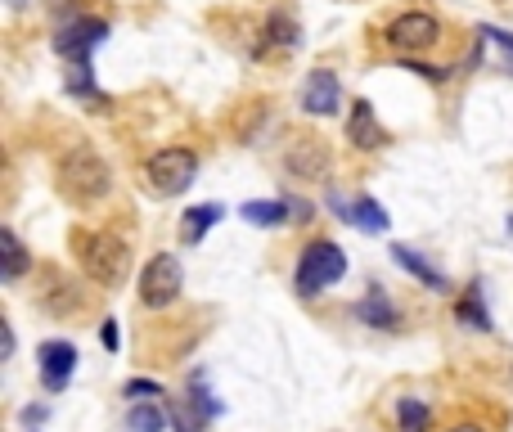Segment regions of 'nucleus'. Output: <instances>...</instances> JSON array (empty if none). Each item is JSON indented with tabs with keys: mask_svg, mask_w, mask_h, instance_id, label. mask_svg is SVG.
<instances>
[{
	"mask_svg": "<svg viewBox=\"0 0 513 432\" xmlns=\"http://www.w3.org/2000/svg\"><path fill=\"white\" fill-rule=\"evenodd\" d=\"M45 414H50V410H45V405H27V410H23V423H41Z\"/></svg>",
	"mask_w": 513,
	"mask_h": 432,
	"instance_id": "29",
	"label": "nucleus"
},
{
	"mask_svg": "<svg viewBox=\"0 0 513 432\" xmlns=\"http://www.w3.org/2000/svg\"><path fill=\"white\" fill-rule=\"evenodd\" d=\"M239 216L248 225H261V230H270V225L288 221V207L284 203H270V198H248V203L239 207Z\"/></svg>",
	"mask_w": 513,
	"mask_h": 432,
	"instance_id": "17",
	"label": "nucleus"
},
{
	"mask_svg": "<svg viewBox=\"0 0 513 432\" xmlns=\"http://www.w3.org/2000/svg\"><path fill=\"white\" fill-rule=\"evenodd\" d=\"M104 36H108V23H99V18H77L72 27H63V32L54 36V50H59L68 63H90V50H95Z\"/></svg>",
	"mask_w": 513,
	"mask_h": 432,
	"instance_id": "8",
	"label": "nucleus"
},
{
	"mask_svg": "<svg viewBox=\"0 0 513 432\" xmlns=\"http://www.w3.org/2000/svg\"><path fill=\"white\" fill-rule=\"evenodd\" d=\"M171 428H176V432H203V428H207V419L185 401V396H180L176 410H171Z\"/></svg>",
	"mask_w": 513,
	"mask_h": 432,
	"instance_id": "22",
	"label": "nucleus"
},
{
	"mask_svg": "<svg viewBox=\"0 0 513 432\" xmlns=\"http://www.w3.org/2000/svg\"><path fill=\"white\" fill-rule=\"evenodd\" d=\"M27 266H32V261H27V248L18 243V234L14 230H0V279H5V284H14L18 275H27Z\"/></svg>",
	"mask_w": 513,
	"mask_h": 432,
	"instance_id": "15",
	"label": "nucleus"
},
{
	"mask_svg": "<svg viewBox=\"0 0 513 432\" xmlns=\"http://www.w3.org/2000/svg\"><path fill=\"white\" fill-rule=\"evenodd\" d=\"M338 104H342V86H338V77L333 72H311L306 77V90H302V108L311 117H333L338 113Z\"/></svg>",
	"mask_w": 513,
	"mask_h": 432,
	"instance_id": "9",
	"label": "nucleus"
},
{
	"mask_svg": "<svg viewBox=\"0 0 513 432\" xmlns=\"http://www.w3.org/2000/svg\"><path fill=\"white\" fill-rule=\"evenodd\" d=\"M284 207H288V221H311V203L306 198H284Z\"/></svg>",
	"mask_w": 513,
	"mask_h": 432,
	"instance_id": "28",
	"label": "nucleus"
},
{
	"mask_svg": "<svg viewBox=\"0 0 513 432\" xmlns=\"http://www.w3.org/2000/svg\"><path fill=\"white\" fill-rule=\"evenodd\" d=\"M68 90H72V95H95V77H90V63H72V68H68Z\"/></svg>",
	"mask_w": 513,
	"mask_h": 432,
	"instance_id": "23",
	"label": "nucleus"
},
{
	"mask_svg": "<svg viewBox=\"0 0 513 432\" xmlns=\"http://www.w3.org/2000/svg\"><path fill=\"white\" fill-rule=\"evenodd\" d=\"M81 266H86V275L95 279V284L113 288L126 279V266H131V252H126V243L117 239V234H86L81 239Z\"/></svg>",
	"mask_w": 513,
	"mask_h": 432,
	"instance_id": "3",
	"label": "nucleus"
},
{
	"mask_svg": "<svg viewBox=\"0 0 513 432\" xmlns=\"http://www.w3.org/2000/svg\"><path fill=\"white\" fill-rule=\"evenodd\" d=\"M347 135H351V144H356V149H383V144H387V131L378 126L374 104H369V99H356V104H351Z\"/></svg>",
	"mask_w": 513,
	"mask_h": 432,
	"instance_id": "10",
	"label": "nucleus"
},
{
	"mask_svg": "<svg viewBox=\"0 0 513 432\" xmlns=\"http://www.w3.org/2000/svg\"><path fill=\"white\" fill-rule=\"evenodd\" d=\"M126 428H131V432H162V428H167V414H162L158 401H131Z\"/></svg>",
	"mask_w": 513,
	"mask_h": 432,
	"instance_id": "18",
	"label": "nucleus"
},
{
	"mask_svg": "<svg viewBox=\"0 0 513 432\" xmlns=\"http://www.w3.org/2000/svg\"><path fill=\"white\" fill-rule=\"evenodd\" d=\"M221 216H225L221 203H198V207H189V212H185V230H180V234H185V243H198L216 221H221Z\"/></svg>",
	"mask_w": 513,
	"mask_h": 432,
	"instance_id": "16",
	"label": "nucleus"
},
{
	"mask_svg": "<svg viewBox=\"0 0 513 432\" xmlns=\"http://www.w3.org/2000/svg\"><path fill=\"white\" fill-rule=\"evenodd\" d=\"M180 288H185V266H180L176 252H158V257H149V266L140 270V306H149V311H162V306H171L180 297Z\"/></svg>",
	"mask_w": 513,
	"mask_h": 432,
	"instance_id": "4",
	"label": "nucleus"
},
{
	"mask_svg": "<svg viewBox=\"0 0 513 432\" xmlns=\"http://www.w3.org/2000/svg\"><path fill=\"white\" fill-rule=\"evenodd\" d=\"M9 5H14V9H23V0H9Z\"/></svg>",
	"mask_w": 513,
	"mask_h": 432,
	"instance_id": "31",
	"label": "nucleus"
},
{
	"mask_svg": "<svg viewBox=\"0 0 513 432\" xmlns=\"http://www.w3.org/2000/svg\"><path fill=\"white\" fill-rule=\"evenodd\" d=\"M329 207H338L342 216H347L351 225H360V230H369V234H383L387 230V212L374 203L369 194H360L356 203H342V198H329Z\"/></svg>",
	"mask_w": 513,
	"mask_h": 432,
	"instance_id": "12",
	"label": "nucleus"
},
{
	"mask_svg": "<svg viewBox=\"0 0 513 432\" xmlns=\"http://www.w3.org/2000/svg\"><path fill=\"white\" fill-rule=\"evenodd\" d=\"M99 342H104V351H117V347H122V333H117V320H104V324H99Z\"/></svg>",
	"mask_w": 513,
	"mask_h": 432,
	"instance_id": "26",
	"label": "nucleus"
},
{
	"mask_svg": "<svg viewBox=\"0 0 513 432\" xmlns=\"http://www.w3.org/2000/svg\"><path fill=\"white\" fill-rule=\"evenodd\" d=\"M450 432H482L477 423H459V428H450Z\"/></svg>",
	"mask_w": 513,
	"mask_h": 432,
	"instance_id": "30",
	"label": "nucleus"
},
{
	"mask_svg": "<svg viewBox=\"0 0 513 432\" xmlns=\"http://www.w3.org/2000/svg\"><path fill=\"white\" fill-rule=\"evenodd\" d=\"M185 401L194 405V410L203 414V419H216V414H221V401H216V396L207 392V374H203V369H194V374H189V392H185Z\"/></svg>",
	"mask_w": 513,
	"mask_h": 432,
	"instance_id": "19",
	"label": "nucleus"
},
{
	"mask_svg": "<svg viewBox=\"0 0 513 432\" xmlns=\"http://www.w3.org/2000/svg\"><path fill=\"white\" fill-rule=\"evenodd\" d=\"M77 347L63 338H50L36 347V369H41V383L50 387V392H63V387L72 383V369H77Z\"/></svg>",
	"mask_w": 513,
	"mask_h": 432,
	"instance_id": "7",
	"label": "nucleus"
},
{
	"mask_svg": "<svg viewBox=\"0 0 513 432\" xmlns=\"http://www.w3.org/2000/svg\"><path fill=\"white\" fill-rule=\"evenodd\" d=\"M396 419H401V432H428L432 410L423 401H414V396H405V401H396Z\"/></svg>",
	"mask_w": 513,
	"mask_h": 432,
	"instance_id": "21",
	"label": "nucleus"
},
{
	"mask_svg": "<svg viewBox=\"0 0 513 432\" xmlns=\"http://www.w3.org/2000/svg\"><path fill=\"white\" fill-rule=\"evenodd\" d=\"M392 261H396V266H405V270H410L414 279H423V284H428L432 293H446V288H450V279L441 275V270L432 266V261H423L419 252L410 248V243H392Z\"/></svg>",
	"mask_w": 513,
	"mask_h": 432,
	"instance_id": "13",
	"label": "nucleus"
},
{
	"mask_svg": "<svg viewBox=\"0 0 513 432\" xmlns=\"http://www.w3.org/2000/svg\"><path fill=\"white\" fill-rule=\"evenodd\" d=\"M459 320H464V324H473L477 333H486V329H491V315H486V306H482V284H473L464 297H459Z\"/></svg>",
	"mask_w": 513,
	"mask_h": 432,
	"instance_id": "20",
	"label": "nucleus"
},
{
	"mask_svg": "<svg viewBox=\"0 0 513 432\" xmlns=\"http://www.w3.org/2000/svg\"><path fill=\"white\" fill-rule=\"evenodd\" d=\"M356 320L360 324H374V329H396V306L387 302L383 288H369L365 302L356 306Z\"/></svg>",
	"mask_w": 513,
	"mask_h": 432,
	"instance_id": "14",
	"label": "nucleus"
},
{
	"mask_svg": "<svg viewBox=\"0 0 513 432\" xmlns=\"http://www.w3.org/2000/svg\"><path fill=\"white\" fill-rule=\"evenodd\" d=\"M59 185L77 203H95V198H104L113 189V171H108V162L90 144H72L59 158Z\"/></svg>",
	"mask_w": 513,
	"mask_h": 432,
	"instance_id": "1",
	"label": "nucleus"
},
{
	"mask_svg": "<svg viewBox=\"0 0 513 432\" xmlns=\"http://www.w3.org/2000/svg\"><path fill=\"white\" fill-rule=\"evenodd\" d=\"M144 171H149L158 194H185L198 176V153L194 149H158L144 162Z\"/></svg>",
	"mask_w": 513,
	"mask_h": 432,
	"instance_id": "5",
	"label": "nucleus"
},
{
	"mask_svg": "<svg viewBox=\"0 0 513 432\" xmlns=\"http://www.w3.org/2000/svg\"><path fill=\"white\" fill-rule=\"evenodd\" d=\"M482 36H486V41H495L513 59V32H504V27H482Z\"/></svg>",
	"mask_w": 513,
	"mask_h": 432,
	"instance_id": "27",
	"label": "nucleus"
},
{
	"mask_svg": "<svg viewBox=\"0 0 513 432\" xmlns=\"http://www.w3.org/2000/svg\"><path fill=\"white\" fill-rule=\"evenodd\" d=\"M441 41V23L432 14H423V9H410V14H396L392 23H387V45H396V50L414 54V50H428V45Z\"/></svg>",
	"mask_w": 513,
	"mask_h": 432,
	"instance_id": "6",
	"label": "nucleus"
},
{
	"mask_svg": "<svg viewBox=\"0 0 513 432\" xmlns=\"http://www.w3.org/2000/svg\"><path fill=\"white\" fill-rule=\"evenodd\" d=\"M122 396H131V401H153V396H162V387L153 383V378H131V383L122 387Z\"/></svg>",
	"mask_w": 513,
	"mask_h": 432,
	"instance_id": "25",
	"label": "nucleus"
},
{
	"mask_svg": "<svg viewBox=\"0 0 513 432\" xmlns=\"http://www.w3.org/2000/svg\"><path fill=\"white\" fill-rule=\"evenodd\" d=\"M266 32H270V41H275V45H297V23H288L284 14H275V18H270V23H266Z\"/></svg>",
	"mask_w": 513,
	"mask_h": 432,
	"instance_id": "24",
	"label": "nucleus"
},
{
	"mask_svg": "<svg viewBox=\"0 0 513 432\" xmlns=\"http://www.w3.org/2000/svg\"><path fill=\"white\" fill-rule=\"evenodd\" d=\"M284 162H288V171H293V176H302V180H320L324 171H329V153H324L320 140H297V144H288Z\"/></svg>",
	"mask_w": 513,
	"mask_h": 432,
	"instance_id": "11",
	"label": "nucleus"
},
{
	"mask_svg": "<svg viewBox=\"0 0 513 432\" xmlns=\"http://www.w3.org/2000/svg\"><path fill=\"white\" fill-rule=\"evenodd\" d=\"M347 275V257H342L338 243L329 239H315L302 248V257H297V270H293V288L302 297H315L320 288L338 284V279Z\"/></svg>",
	"mask_w": 513,
	"mask_h": 432,
	"instance_id": "2",
	"label": "nucleus"
}]
</instances>
